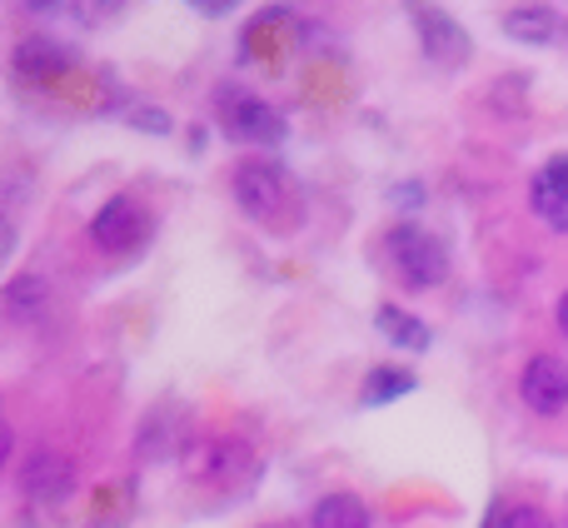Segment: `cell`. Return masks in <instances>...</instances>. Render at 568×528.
Listing matches in <instances>:
<instances>
[{"label": "cell", "mask_w": 568, "mask_h": 528, "mask_svg": "<svg viewBox=\"0 0 568 528\" xmlns=\"http://www.w3.org/2000/svg\"><path fill=\"white\" fill-rule=\"evenodd\" d=\"M230 190H235V205L245 210L255 225L280 230L284 220H294V185L280 165H270V160H245V165H235Z\"/></svg>", "instance_id": "1"}, {"label": "cell", "mask_w": 568, "mask_h": 528, "mask_svg": "<svg viewBox=\"0 0 568 528\" xmlns=\"http://www.w3.org/2000/svg\"><path fill=\"white\" fill-rule=\"evenodd\" d=\"M494 528H554V524H549V514H544V509L519 504V509H499V514H494Z\"/></svg>", "instance_id": "16"}, {"label": "cell", "mask_w": 568, "mask_h": 528, "mask_svg": "<svg viewBox=\"0 0 568 528\" xmlns=\"http://www.w3.org/2000/svg\"><path fill=\"white\" fill-rule=\"evenodd\" d=\"M45 304H50V284L40 274H16L6 284V314L16 324H36L45 314Z\"/></svg>", "instance_id": "11"}, {"label": "cell", "mask_w": 568, "mask_h": 528, "mask_svg": "<svg viewBox=\"0 0 568 528\" xmlns=\"http://www.w3.org/2000/svg\"><path fill=\"white\" fill-rule=\"evenodd\" d=\"M369 509L354 494H324L310 514V528H369Z\"/></svg>", "instance_id": "12"}, {"label": "cell", "mask_w": 568, "mask_h": 528, "mask_svg": "<svg viewBox=\"0 0 568 528\" xmlns=\"http://www.w3.org/2000/svg\"><path fill=\"white\" fill-rule=\"evenodd\" d=\"M90 240H95V250H105V255H135L150 240V210L140 205L135 195L105 200V205L95 210V220H90Z\"/></svg>", "instance_id": "5"}, {"label": "cell", "mask_w": 568, "mask_h": 528, "mask_svg": "<svg viewBox=\"0 0 568 528\" xmlns=\"http://www.w3.org/2000/svg\"><path fill=\"white\" fill-rule=\"evenodd\" d=\"M10 70L30 85H55L75 70V50L60 45L55 35H26L16 50H10Z\"/></svg>", "instance_id": "7"}, {"label": "cell", "mask_w": 568, "mask_h": 528, "mask_svg": "<svg viewBox=\"0 0 568 528\" xmlns=\"http://www.w3.org/2000/svg\"><path fill=\"white\" fill-rule=\"evenodd\" d=\"M275 528H280V524H275Z\"/></svg>", "instance_id": "21"}, {"label": "cell", "mask_w": 568, "mask_h": 528, "mask_svg": "<svg viewBox=\"0 0 568 528\" xmlns=\"http://www.w3.org/2000/svg\"><path fill=\"white\" fill-rule=\"evenodd\" d=\"M389 260H394V270H399V280L409 284V290H434V284L449 274L444 245L419 225H394L389 230Z\"/></svg>", "instance_id": "3"}, {"label": "cell", "mask_w": 568, "mask_h": 528, "mask_svg": "<svg viewBox=\"0 0 568 528\" xmlns=\"http://www.w3.org/2000/svg\"><path fill=\"white\" fill-rule=\"evenodd\" d=\"M504 35L524 40V45H559L564 20H559V10H549V6H519L504 16Z\"/></svg>", "instance_id": "10"}, {"label": "cell", "mask_w": 568, "mask_h": 528, "mask_svg": "<svg viewBox=\"0 0 568 528\" xmlns=\"http://www.w3.org/2000/svg\"><path fill=\"white\" fill-rule=\"evenodd\" d=\"M409 389H414V374L409 369H389V364H379V369H369V379H364L359 404L379 409V404H389V399H404Z\"/></svg>", "instance_id": "15"}, {"label": "cell", "mask_w": 568, "mask_h": 528, "mask_svg": "<svg viewBox=\"0 0 568 528\" xmlns=\"http://www.w3.org/2000/svg\"><path fill=\"white\" fill-rule=\"evenodd\" d=\"M215 115H220V130H225L230 140H245V145H280L284 140L280 110L265 105L255 90L220 85L215 90Z\"/></svg>", "instance_id": "2"}, {"label": "cell", "mask_w": 568, "mask_h": 528, "mask_svg": "<svg viewBox=\"0 0 568 528\" xmlns=\"http://www.w3.org/2000/svg\"><path fill=\"white\" fill-rule=\"evenodd\" d=\"M195 10H205V16H230V10L240 6V0H190Z\"/></svg>", "instance_id": "18"}, {"label": "cell", "mask_w": 568, "mask_h": 528, "mask_svg": "<svg viewBox=\"0 0 568 528\" xmlns=\"http://www.w3.org/2000/svg\"><path fill=\"white\" fill-rule=\"evenodd\" d=\"M404 10H409V20H414L424 60H434V65H444V70H459L464 60H469V35H464V26L444 6H434V0H404Z\"/></svg>", "instance_id": "4"}, {"label": "cell", "mask_w": 568, "mask_h": 528, "mask_svg": "<svg viewBox=\"0 0 568 528\" xmlns=\"http://www.w3.org/2000/svg\"><path fill=\"white\" fill-rule=\"evenodd\" d=\"M20 6H26V10H36V16H50V10H60V6H65V0H20Z\"/></svg>", "instance_id": "19"}, {"label": "cell", "mask_w": 568, "mask_h": 528, "mask_svg": "<svg viewBox=\"0 0 568 528\" xmlns=\"http://www.w3.org/2000/svg\"><path fill=\"white\" fill-rule=\"evenodd\" d=\"M125 115L135 120L140 130H155V135H165V130H170V115H165V110H145V105H130Z\"/></svg>", "instance_id": "17"}, {"label": "cell", "mask_w": 568, "mask_h": 528, "mask_svg": "<svg viewBox=\"0 0 568 528\" xmlns=\"http://www.w3.org/2000/svg\"><path fill=\"white\" fill-rule=\"evenodd\" d=\"M240 469H250V449L235 439H215L205 444V464H200V474L205 479H220V484H235Z\"/></svg>", "instance_id": "14"}, {"label": "cell", "mask_w": 568, "mask_h": 528, "mask_svg": "<svg viewBox=\"0 0 568 528\" xmlns=\"http://www.w3.org/2000/svg\"><path fill=\"white\" fill-rule=\"evenodd\" d=\"M379 334L389 344H399V349H429V324L424 319H414L409 309H399V304H384L379 309Z\"/></svg>", "instance_id": "13"}, {"label": "cell", "mask_w": 568, "mask_h": 528, "mask_svg": "<svg viewBox=\"0 0 568 528\" xmlns=\"http://www.w3.org/2000/svg\"><path fill=\"white\" fill-rule=\"evenodd\" d=\"M20 494H26L30 504H65L70 494H75V464L65 459V454L55 449H36L26 464H20Z\"/></svg>", "instance_id": "6"}, {"label": "cell", "mask_w": 568, "mask_h": 528, "mask_svg": "<svg viewBox=\"0 0 568 528\" xmlns=\"http://www.w3.org/2000/svg\"><path fill=\"white\" fill-rule=\"evenodd\" d=\"M529 200H534V215L549 230H568V155H554L549 165L534 175Z\"/></svg>", "instance_id": "9"}, {"label": "cell", "mask_w": 568, "mask_h": 528, "mask_svg": "<svg viewBox=\"0 0 568 528\" xmlns=\"http://www.w3.org/2000/svg\"><path fill=\"white\" fill-rule=\"evenodd\" d=\"M559 329H564V339H568V290H564V299H559Z\"/></svg>", "instance_id": "20"}, {"label": "cell", "mask_w": 568, "mask_h": 528, "mask_svg": "<svg viewBox=\"0 0 568 528\" xmlns=\"http://www.w3.org/2000/svg\"><path fill=\"white\" fill-rule=\"evenodd\" d=\"M519 394H524V404H529L534 414H544V419L564 414L568 409V364L554 359V354H534V359L524 364Z\"/></svg>", "instance_id": "8"}]
</instances>
